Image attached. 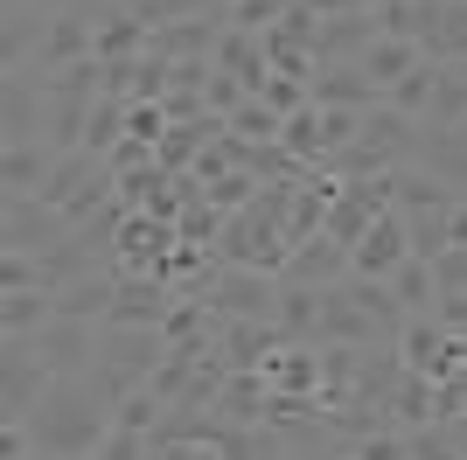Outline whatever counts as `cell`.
<instances>
[{
  "label": "cell",
  "instance_id": "cell-1",
  "mask_svg": "<svg viewBox=\"0 0 467 460\" xmlns=\"http://www.w3.org/2000/svg\"><path fill=\"white\" fill-rule=\"evenodd\" d=\"M28 433H36V454H49V460H91L98 446L112 440V398L91 383V370H84V377H63L57 391L36 404Z\"/></svg>",
  "mask_w": 467,
  "mask_h": 460
},
{
  "label": "cell",
  "instance_id": "cell-2",
  "mask_svg": "<svg viewBox=\"0 0 467 460\" xmlns=\"http://www.w3.org/2000/svg\"><path fill=\"white\" fill-rule=\"evenodd\" d=\"M57 370L42 363L28 342H15V335H0V425H28L36 419V404L57 391Z\"/></svg>",
  "mask_w": 467,
  "mask_h": 460
},
{
  "label": "cell",
  "instance_id": "cell-3",
  "mask_svg": "<svg viewBox=\"0 0 467 460\" xmlns=\"http://www.w3.org/2000/svg\"><path fill=\"white\" fill-rule=\"evenodd\" d=\"M78 237V224L63 210H49L42 195H0V251H28V258H49Z\"/></svg>",
  "mask_w": 467,
  "mask_h": 460
},
{
  "label": "cell",
  "instance_id": "cell-4",
  "mask_svg": "<svg viewBox=\"0 0 467 460\" xmlns=\"http://www.w3.org/2000/svg\"><path fill=\"white\" fill-rule=\"evenodd\" d=\"M210 314L216 321H273L279 314V272H258V266H216L210 279Z\"/></svg>",
  "mask_w": 467,
  "mask_h": 460
},
{
  "label": "cell",
  "instance_id": "cell-5",
  "mask_svg": "<svg viewBox=\"0 0 467 460\" xmlns=\"http://www.w3.org/2000/svg\"><path fill=\"white\" fill-rule=\"evenodd\" d=\"M182 293L168 287V279H154V272H119V293H112V314L98 328H161L168 314H175Z\"/></svg>",
  "mask_w": 467,
  "mask_h": 460
},
{
  "label": "cell",
  "instance_id": "cell-6",
  "mask_svg": "<svg viewBox=\"0 0 467 460\" xmlns=\"http://www.w3.org/2000/svg\"><path fill=\"white\" fill-rule=\"evenodd\" d=\"M42 126H49V91H42V77H0V147L42 140Z\"/></svg>",
  "mask_w": 467,
  "mask_h": 460
},
{
  "label": "cell",
  "instance_id": "cell-7",
  "mask_svg": "<svg viewBox=\"0 0 467 460\" xmlns=\"http://www.w3.org/2000/svg\"><path fill=\"white\" fill-rule=\"evenodd\" d=\"M307 98L321 105V112H377V105H384V91H377L356 63H321L314 84H307Z\"/></svg>",
  "mask_w": 467,
  "mask_h": 460
},
{
  "label": "cell",
  "instance_id": "cell-8",
  "mask_svg": "<svg viewBox=\"0 0 467 460\" xmlns=\"http://www.w3.org/2000/svg\"><path fill=\"white\" fill-rule=\"evenodd\" d=\"M98 57V28L84 7H63V15H49V28H42V49H36V70H63V63H84Z\"/></svg>",
  "mask_w": 467,
  "mask_h": 460
},
{
  "label": "cell",
  "instance_id": "cell-9",
  "mask_svg": "<svg viewBox=\"0 0 467 460\" xmlns=\"http://www.w3.org/2000/svg\"><path fill=\"white\" fill-rule=\"evenodd\" d=\"M216 419L244 425V433L273 425V383H265V370H231V377H223V398H216Z\"/></svg>",
  "mask_w": 467,
  "mask_h": 460
},
{
  "label": "cell",
  "instance_id": "cell-10",
  "mask_svg": "<svg viewBox=\"0 0 467 460\" xmlns=\"http://www.w3.org/2000/svg\"><path fill=\"white\" fill-rule=\"evenodd\" d=\"M349 258H356V279H390V272H398V266L411 258L405 216H398V210H384V216L370 224V237H363V245H356Z\"/></svg>",
  "mask_w": 467,
  "mask_h": 460
},
{
  "label": "cell",
  "instance_id": "cell-11",
  "mask_svg": "<svg viewBox=\"0 0 467 460\" xmlns=\"http://www.w3.org/2000/svg\"><path fill=\"white\" fill-rule=\"evenodd\" d=\"M349 272H356L349 245H335L328 230H321V237H307V245L286 258V272H279V279H293V287H342Z\"/></svg>",
  "mask_w": 467,
  "mask_h": 460
},
{
  "label": "cell",
  "instance_id": "cell-12",
  "mask_svg": "<svg viewBox=\"0 0 467 460\" xmlns=\"http://www.w3.org/2000/svg\"><path fill=\"white\" fill-rule=\"evenodd\" d=\"M63 153L49 140H21V147H0V195H42V182L57 174Z\"/></svg>",
  "mask_w": 467,
  "mask_h": 460
},
{
  "label": "cell",
  "instance_id": "cell-13",
  "mask_svg": "<svg viewBox=\"0 0 467 460\" xmlns=\"http://www.w3.org/2000/svg\"><path fill=\"white\" fill-rule=\"evenodd\" d=\"M273 349H286V328L279 321H223V335H216V356L231 370H258Z\"/></svg>",
  "mask_w": 467,
  "mask_h": 460
},
{
  "label": "cell",
  "instance_id": "cell-14",
  "mask_svg": "<svg viewBox=\"0 0 467 460\" xmlns=\"http://www.w3.org/2000/svg\"><path fill=\"white\" fill-rule=\"evenodd\" d=\"M314 342H356V349L377 342V328H370V314L356 307L349 279H342V287H321V335H314Z\"/></svg>",
  "mask_w": 467,
  "mask_h": 460
},
{
  "label": "cell",
  "instance_id": "cell-15",
  "mask_svg": "<svg viewBox=\"0 0 467 460\" xmlns=\"http://www.w3.org/2000/svg\"><path fill=\"white\" fill-rule=\"evenodd\" d=\"M370 42H377V15H370V7H363V15H328V21H321V36H314V57H321V63H356Z\"/></svg>",
  "mask_w": 467,
  "mask_h": 460
},
{
  "label": "cell",
  "instance_id": "cell-16",
  "mask_svg": "<svg viewBox=\"0 0 467 460\" xmlns=\"http://www.w3.org/2000/svg\"><path fill=\"white\" fill-rule=\"evenodd\" d=\"M112 293H119V272H84V279H70V287H57V314L63 321H105L112 314Z\"/></svg>",
  "mask_w": 467,
  "mask_h": 460
},
{
  "label": "cell",
  "instance_id": "cell-17",
  "mask_svg": "<svg viewBox=\"0 0 467 460\" xmlns=\"http://www.w3.org/2000/svg\"><path fill=\"white\" fill-rule=\"evenodd\" d=\"M419 63H426V57H419V42H411V36H377L370 49L356 57V70L370 77L377 91H390V84H398V77H411Z\"/></svg>",
  "mask_w": 467,
  "mask_h": 460
},
{
  "label": "cell",
  "instance_id": "cell-18",
  "mask_svg": "<svg viewBox=\"0 0 467 460\" xmlns=\"http://www.w3.org/2000/svg\"><path fill=\"white\" fill-rule=\"evenodd\" d=\"M216 70L244 77V91H265V77H273V63H265V42L244 36V28H223V42H216Z\"/></svg>",
  "mask_w": 467,
  "mask_h": 460
},
{
  "label": "cell",
  "instance_id": "cell-19",
  "mask_svg": "<svg viewBox=\"0 0 467 460\" xmlns=\"http://www.w3.org/2000/svg\"><path fill=\"white\" fill-rule=\"evenodd\" d=\"M384 412H390V425H398V433H411V425H432V419H440V383L419 377V370H405Z\"/></svg>",
  "mask_w": 467,
  "mask_h": 460
},
{
  "label": "cell",
  "instance_id": "cell-20",
  "mask_svg": "<svg viewBox=\"0 0 467 460\" xmlns=\"http://www.w3.org/2000/svg\"><path fill=\"white\" fill-rule=\"evenodd\" d=\"M349 293H356V307H363V314H370V328H377V342H398V335H405V300H398V293H390V279H356L349 272Z\"/></svg>",
  "mask_w": 467,
  "mask_h": 460
},
{
  "label": "cell",
  "instance_id": "cell-21",
  "mask_svg": "<svg viewBox=\"0 0 467 460\" xmlns=\"http://www.w3.org/2000/svg\"><path fill=\"white\" fill-rule=\"evenodd\" d=\"M279 328H286V342H307L321 349L314 335H321V287H293V279H279Z\"/></svg>",
  "mask_w": 467,
  "mask_h": 460
},
{
  "label": "cell",
  "instance_id": "cell-22",
  "mask_svg": "<svg viewBox=\"0 0 467 460\" xmlns=\"http://www.w3.org/2000/svg\"><path fill=\"white\" fill-rule=\"evenodd\" d=\"M57 321V293L49 287H21V293H0V335H36V328Z\"/></svg>",
  "mask_w": 467,
  "mask_h": 460
},
{
  "label": "cell",
  "instance_id": "cell-23",
  "mask_svg": "<svg viewBox=\"0 0 467 460\" xmlns=\"http://www.w3.org/2000/svg\"><path fill=\"white\" fill-rule=\"evenodd\" d=\"M42 77V91L49 98H78V105H98L105 98V63L84 57V63H63V70H36Z\"/></svg>",
  "mask_w": 467,
  "mask_h": 460
},
{
  "label": "cell",
  "instance_id": "cell-24",
  "mask_svg": "<svg viewBox=\"0 0 467 460\" xmlns=\"http://www.w3.org/2000/svg\"><path fill=\"white\" fill-rule=\"evenodd\" d=\"M390 293L405 300L411 321H426L432 307H440V279H432V258H405V266L390 272Z\"/></svg>",
  "mask_w": 467,
  "mask_h": 460
},
{
  "label": "cell",
  "instance_id": "cell-25",
  "mask_svg": "<svg viewBox=\"0 0 467 460\" xmlns=\"http://www.w3.org/2000/svg\"><path fill=\"white\" fill-rule=\"evenodd\" d=\"M84 126H91V105H78V98H49V126H42V140H49L57 153H78Z\"/></svg>",
  "mask_w": 467,
  "mask_h": 460
},
{
  "label": "cell",
  "instance_id": "cell-26",
  "mask_svg": "<svg viewBox=\"0 0 467 460\" xmlns=\"http://www.w3.org/2000/svg\"><path fill=\"white\" fill-rule=\"evenodd\" d=\"M279 147L300 161V168H314V161H328V147H321V105H307V112H293L286 126H279Z\"/></svg>",
  "mask_w": 467,
  "mask_h": 460
},
{
  "label": "cell",
  "instance_id": "cell-27",
  "mask_svg": "<svg viewBox=\"0 0 467 460\" xmlns=\"http://www.w3.org/2000/svg\"><path fill=\"white\" fill-rule=\"evenodd\" d=\"M432 84H440V63H419L411 77H398L384 91V105L390 112H405V119H426V105H432Z\"/></svg>",
  "mask_w": 467,
  "mask_h": 460
},
{
  "label": "cell",
  "instance_id": "cell-28",
  "mask_svg": "<svg viewBox=\"0 0 467 460\" xmlns=\"http://www.w3.org/2000/svg\"><path fill=\"white\" fill-rule=\"evenodd\" d=\"M223 126H231L237 140H252V147H279V126H286V119H279L273 105H265V98H244V105H237L231 119H223Z\"/></svg>",
  "mask_w": 467,
  "mask_h": 460
},
{
  "label": "cell",
  "instance_id": "cell-29",
  "mask_svg": "<svg viewBox=\"0 0 467 460\" xmlns=\"http://www.w3.org/2000/svg\"><path fill=\"white\" fill-rule=\"evenodd\" d=\"M119 140H126V105H119V98H98L91 126H84V153H105V161H112Z\"/></svg>",
  "mask_w": 467,
  "mask_h": 460
},
{
  "label": "cell",
  "instance_id": "cell-30",
  "mask_svg": "<svg viewBox=\"0 0 467 460\" xmlns=\"http://www.w3.org/2000/svg\"><path fill=\"white\" fill-rule=\"evenodd\" d=\"M161 419H168V398H154V391H133V398H119V412H112L119 433H140V440H154Z\"/></svg>",
  "mask_w": 467,
  "mask_h": 460
},
{
  "label": "cell",
  "instance_id": "cell-31",
  "mask_svg": "<svg viewBox=\"0 0 467 460\" xmlns=\"http://www.w3.org/2000/svg\"><path fill=\"white\" fill-rule=\"evenodd\" d=\"M447 216H453V210H419V216H405L411 258H440V251H453V237H447Z\"/></svg>",
  "mask_w": 467,
  "mask_h": 460
},
{
  "label": "cell",
  "instance_id": "cell-32",
  "mask_svg": "<svg viewBox=\"0 0 467 460\" xmlns=\"http://www.w3.org/2000/svg\"><path fill=\"white\" fill-rule=\"evenodd\" d=\"M467 119V84L440 63V84H432V105H426V126H461Z\"/></svg>",
  "mask_w": 467,
  "mask_h": 460
},
{
  "label": "cell",
  "instance_id": "cell-33",
  "mask_svg": "<svg viewBox=\"0 0 467 460\" xmlns=\"http://www.w3.org/2000/svg\"><path fill=\"white\" fill-rule=\"evenodd\" d=\"M405 446H411V460H467L447 419H432V425H411V433H405Z\"/></svg>",
  "mask_w": 467,
  "mask_h": 460
},
{
  "label": "cell",
  "instance_id": "cell-34",
  "mask_svg": "<svg viewBox=\"0 0 467 460\" xmlns=\"http://www.w3.org/2000/svg\"><path fill=\"white\" fill-rule=\"evenodd\" d=\"M293 0H237L231 7V28H244V36H265V28H279V15H286Z\"/></svg>",
  "mask_w": 467,
  "mask_h": 460
},
{
  "label": "cell",
  "instance_id": "cell-35",
  "mask_svg": "<svg viewBox=\"0 0 467 460\" xmlns=\"http://www.w3.org/2000/svg\"><path fill=\"white\" fill-rule=\"evenodd\" d=\"M342 454H356V460H411V446H405V433H398V425H384V433H363V440H349Z\"/></svg>",
  "mask_w": 467,
  "mask_h": 460
},
{
  "label": "cell",
  "instance_id": "cell-36",
  "mask_svg": "<svg viewBox=\"0 0 467 460\" xmlns=\"http://www.w3.org/2000/svg\"><path fill=\"white\" fill-rule=\"evenodd\" d=\"M258 98H265V105H273V112L279 119H293V112H307V105H314V98H307V84H300V77H265V91H258Z\"/></svg>",
  "mask_w": 467,
  "mask_h": 460
},
{
  "label": "cell",
  "instance_id": "cell-37",
  "mask_svg": "<svg viewBox=\"0 0 467 460\" xmlns=\"http://www.w3.org/2000/svg\"><path fill=\"white\" fill-rule=\"evenodd\" d=\"M244 98H252V91H244V77H231V70H216V77H210V91H202V105H210L216 119H231L237 105H244Z\"/></svg>",
  "mask_w": 467,
  "mask_h": 460
},
{
  "label": "cell",
  "instance_id": "cell-38",
  "mask_svg": "<svg viewBox=\"0 0 467 460\" xmlns=\"http://www.w3.org/2000/svg\"><path fill=\"white\" fill-rule=\"evenodd\" d=\"M356 140H363V112H321V147L328 153L356 147Z\"/></svg>",
  "mask_w": 467,
  "mask_h": 460
},
{
  "label": "cell",
  "instance_id": "cell-39",
  "mask_svg": "<svg viewBox=\"0 0 467 460\" xmlns=\"http://www.w3.org/2000/svg\"><path fill=\"white\" fill-rule=\"evenodd\" d=\"M307 7H314V15H321V21H328V15H363L370 0H307Z\"/></svg>",
  "mask_w": 467,
  "mask_h": 460
},
{
  "label": "cell",
  "instance_id": "cell-40",
  "mask_svg": "<svg viewBox=\"0 0 467 460\" xmlns=\"http://www.w3.org/2000/svg\"><path fill=\"white\" fill-rule=\"evenodd\" d=\"M447 237L467 251V203H453V216H447Z\"/></svg>",
  "mask_w": 467,
  "mask_h": 460
},
{
  "label": "cell",
  "instance_id": "cell-41",
  "mask_svg": "<svg viewBox=\"0 0 467 460\" xmlns=\"http://www.w3.org/2000/svg\"><path fill=\"white\" fill-rule=\"evenodd\" d=\"M342 460H356V454H342Z\"/></svg>",
  "mask_w": 467,
  "mask_h": 460
}]
</instances>
